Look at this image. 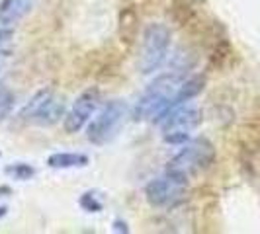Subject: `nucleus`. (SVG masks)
<instances>
[{
	"label": "nucleus",
	"instance_id": "obj_1",
	"mask_svg": "<svg viewBox=\"0 0 260 234\" xmlns=\"http://www.w3.org/2000/svg\"><path fill=\"white\" fill-rule=\"evenodd\" d=\"M202 88H204L202 78H186L180 70L165 72L145 88L133 109V119L137 121L160 119L174 105L192 100Z\"/></svg>",
	"mask_w": 260,
	"mask_h": 234
},
{
	"label": "nucleus",
	"instance_id": "obj_2",
	"mask_svg": "<svg viewBox=\"0 0 260 234\" xmlns=\"http://www.w3.org/2000/svg\"><path fill=\"white\" fill-rule=\"evenodd\" d=\"M200 121H202L200 107L192 100L174 105L160 117L162 139L169 144H184L190 139L192 131L200 125Z\"/></svg>",
	"mask_w": 260,
	"mask_h": 234
},
{
	"label": "nucleus",
	"instance_id": "obj_3",
	"mask_svg": "<svg viewBox=\"0 0 260 234\" xmlns=\"http://www.w3.org/2000/svg\"><path fill=\"white\" fill-rule=\"evenodd\" d=\"M213 144L208 139H194V141H186L182 150L174 156L169 162V172L180 176L184 180H190L198 172L208 168L213 162Z\"/></svg>",
	"mask_w": 260,
	"mask_h": 234
},
{
	"label": "nucleus",
	"instance_id": "obj_4",
	"mask_svg": "<svg viewBox=\"0 0 260 234\" xmlns=\"http://www.w3.org/2000/svg\"><path fill=\"white\" fill-rule=\"evenodd\" d=\"M170 49V29L167 24L153 22L145 27L143 43H141V72L151 74L158 70L167 61Z\"/></svg>",
	"mask_w": 260,
	"mask_h": 234
},
{
	"label": "nucleus",
	"instance_id": "obj_5",
	"mask_svg": "<svg viewBox=\"0 0 260 234\" xmlns=\"http://www.w3.org/2000/svg\"><path fill=\"white\" fill-rule=\"evenodd\" d=\"M127 105L121 100H114L106 105L104 109L98 113L90 121L88 125V141L96 146H104V144L112 143L117 137L119 129L123 127L125 119H127Z\"/></svg>",
	"mask_w": 260,
	"mask_h": 234
},
{
	"label": "nucleus",
	"instance_id": "obj_6",
	"mask_svg": "<svg viewBox=\"0 0 260 234\" xmlns=\"http://www.w3.org/2000/svg\"><path fill=\"white\" fill-rule=\"evenodd\" d=\"M63 113H65L63 98L55 96L51 90H41L22 107L20 117L22 121L31 123V125L49 127L53 123H57L63 117Z\"/></svg>",
	"mask_w": 260,
	"mask_h": 234
},
{
	"label": "nucleus",
	"instance_id": "obj_7",
	"mask_svg": "<svg viewBox=\"0 0 260 234\" xmlns=\"http://www.w3.org/2000/svg\"><path fill=\"white\" fill-rule=\"evenodd\" d=\"M186 187H188V180L167 170L162 176L147 183L145 195L153 207H174L184 199Z\"/></svg>",
	"mask_w": 260,
	"mask_h": 234
},
{
	"label": "nucleus",
	"instance_id": "obj_8",
	"mask_svg": "<svg viewBox=\"0 0 260 234\" xmlns=\"http://www.w3.org/2000/svg\"><path fill=\"white\" fill-rule=\"evenodd\" d=\"M100 102H102V94L98 88H88L86 92H82L65 117L67 133H78L90 121L94 111L100 107Z\"/></svg>",
	"mask_w": 260,
	"mask_h": 234
},
{
	"label": "nucleus",
	"instance_id": "obj_9",
	"mask_svg": "<svg viewBox=\"0 0 260 234\" xmlns=\"http://www.w3.org/2000/svg\"><path fill=\"white\" fill-rule=\"evenodd\" d=\"M34 0H2L0 2V24L14 26L31 12Z\"/></svg>",
	"mask_w": 260,
	"mask_h": 234
},
{
	"label": "nucleus",
	"instance_id": "obj_10",
	"mask_svg": "<svg viewBox=\"0 0 260 234\" xmlns=\"http://www.w3.org/2000/svg\"><path fill=\"white\" fill-rule=\"evenodd\" d=\"M47 164L55 170L82 168L88 164V156L80 154V152H55L47 158Z\"/></svg>",
	"mask_w": 260,
	"mask_h": 234
},
{
	"label": "nucleus",
	"instance_id": "obj_11",
	"mask_svg": "<svg viewBox=\"0 0 260 234\" xmlns=\"http://www.w3.org/2000/svg\"><path fill=\"white\" fill-rule=\"evenodd\" d=\"M14 107V94L10 88H6L4 84H0V121H4L10 115Z\"/></svg>",
	"mask_w": 260,
	"mask_h": 234
},
{
	"label": "nucleus",
	"instance_id": "obj_12",
	"mask_svg": "<svg viewBox=\"0 0 260 234\" xmlns=\"http://www.w3.org/2000/svg\"><path fill=\"white\" fill-rule=\"evenodd\" d=\"M6 172L10 176H14L16 180H29L34 176V168H29L27 164H22V162L20 164H14V166H8Z\"/></svg>",
	"mask_w": 260,
	"mask_h": 234
},
{
	"label": "nucleus",
	"instance_id": "obj_13",
	"mask_svg": "<svg viewBox=\"0 0 260 234\" xmlns=\"http://www.w3.org/2000/svg\"><path fill=\"white\" fill-rule=\"evenodd\" d=\"M12 29H0V66H2V61L6 59V53L10 49V43H12Z\"/></svg>",
	"mask_w": 260,
	"mask_h": 234
},
{
	"label": "nucleus",
	"instance_id": "obj_14",
	"mask_svg": "<svg viewBox=\"0 0 260 234\" xmlns=\"http://www.w3.org/2000/svg\"><path fill=\"white\" fill-rule=\"evenodd\" d=\"M80 205L86 209V211H90V213H98L100 209H102V203L100 201H96V197L92 193H84L82 195V199H80Z\"/></svg>",
	"mask_w": 260,
	"mask_h": 234
}]
</instances>
